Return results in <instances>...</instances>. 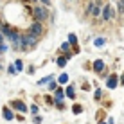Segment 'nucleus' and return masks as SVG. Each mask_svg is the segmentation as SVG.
I'll return each mask as SVG.
<instances>
[{"instance_id": "obj_1", "label": "nucleus", "mask_w": 124, "mask_h": 124, "mask_svg": "<svg viewBox=\"0 0 124 124\" xmlns=\"http://www.w3.org/2000/svg\"><path fill=\"white\" fill-rule=\"evenodd\" d=\"M50 7H45L41 6V4H34V6H31V20H34V22H41L45 23L49 22V16H50Z\"/></svg>"}, {"instance_id": "obj_2", "label": "nucleus", "mask_w": 124, "mask_h": 124, "mask_svg": "<svg viewBox=\"0 0 124 124\" xmlns=\"http://www.w3.org/2000/svg\"><path fill=\"white\" fill-rule=\"evenodd\" d=\"M40 38L32 36V34L29 32H22V41H20V52H31V50H34L38 45H40Z\"/></svg>"}, {"instance_id": "obj_3", "label": "nucleus", "mask_w": 124, "mask_h": 124, "mask_svg": "<svg viewBox=\"0 0 124 124\" xmlns=\"http://www.w3.org/2000/svg\"><path fill=\"white\" fill-rule=\"evenodd\" d=\"M47 25L45 23H41V22H29L27 23V27H25V32H29V34H32V36H36V38H40V40H43L45 38V34H47Z\"/></svg>"}, {"instance_id": "obj_4", "label": "nucleus", "mask_w": 124, "mask_h": 124, "mask_svg": "<svg viewBox=\"0 0 124 124\" xmlns=\"http://www.w3.org/2000/svg\"><path fill=\"white\" fill-rule=\"evenodd\" d=\"M117 9H115V6L113 4H110V2H106L104 6H102V13H101V23H110V22H113L115 18H117Z\"/></svg>"}, {"instance_id": "obj_5", "label": "nucleus", "mask_w": 124, "mask_h": 124, "mask_svg": "<svg viewBox=\"0 0 124 124\" xmlns=\"http://www.w3.org/2000/svg\"><path fill=\"white\" fill-rule=\"evenodd\" d=\"M7 106L13 110L15 113H22V115H27L29 112V106H27V102H23L22 99H13L7 102Z\"/></svg>"}, {"instance_id": "obj_6", "label": "nucleus", "mask_w": 124, "mask_h": 124, "mask_svg": "<svg viewBox=\"0 0 124 124\" xmlns=\"http://www.w3.org/2000/svg\"><path fill=\"white\" fill-rule=\"evenodd\" d=\"M104 85H106L108 90H115V88H119V86H121V85H119V74H117V72H112V74L104 79Z\"/></svg>"}, {"instance_id": "obj_7", "label": "nucleus", "mask_w": 124, "mask_h": 124, "mask_svg": "<svg viewBox=\"0 0 124 124\" xmlns=\"http://www.w3.org/2000/svg\"><path fill=\"white\" fill-rule=\"evenodd\" d=\"M106 67H108V65H106L104 59H93V61H92V72H95L97 76H99Z\"/></svg>"}, {"instance_id": "obj_8", "label": "nucleus", "mask_w": 124, "mask_h": 124, "mask_svg": "<svg viewBox=\"0 0 124 124\" xmlns=\"http://www.w3.org/2000/svg\"><path fill=\"white\" fill-rule=\"evenodd\" d=\"M15 117H16V113L13 112L7 104H4L2 106V119H4V121H7V122H13V121H15Z\"/></svg>"}, {"instance_id": "obj_9", "label": "nucleus", "mask_w": 124, "mask_h": 124, "mask_svg": "<svg viewBox=\"0 0 124 124\" xmlns=\"http://www.w3.org/2000/svg\"><path fill=\"white\" fill-rule=\"evenodd\" d=\"M65 95H67V99H70V101L78 99V95H76V85L74 83H68L65 86Z\"/></svg>"}, {"instance_id": "obj_10", "label": "nucleus", "mask_w": 124, "mask_h": 124, "mask_svg": "<svg viewBox=\"0 0 124 124\" xmlns=\"http://www.w3.org/2000/svg\"><path fill=\"white\" fill-rule=\"evenodd\" d=\"M52 79H56V76H54V74H47V76H43V78H40L36 81V86H47Z\"/></svg>"}, {"instance_id": "obj_11", "label": "nucleus", "mask_w": 124, "mask_h": 124, "mask_svg": "<svg viewBox=\"0 0 124 124\" xmlns=\"http://www.w3.org/2000/svg\"><path fill=\"white\" fill-rule=\"evenodd\" d=\"M52 95H54V101H65V99H67V95H65V86H58L56 90L52 92Z\"/></svg>"}, {"instance_id": "obj_12", "label": "nucleus", "mask_w": 124, "mask_h": 124, "mask_svg": "<svg viewBox=\"0 0 124 124\" xmlns=\"http://www.w3.org/2000/svg\"><path fill=\"white\" fill-rule=\"evenodd\" d=\"M93 7H95V2H93V0H88V4L85 6V9H83V16H85V18H92Z\"/></svg>"}, {"instance_id": "obj_13", "label": "nucleus", "mask_w": 124, "mask_h": 124, "mask_svg": "<svg viewBox=\"0 0 124 124\" xmlns=\"http://www.w3.org/2000/svg\"><path fill=\"white\" fill-rule=\"evenodd\" d=\"M68 61H70V59H68L65 54H58V56H56V65H58V68H65L68 65Z\"/></svg>"}, {"instance_id": "obj_14", "label": "nucleus", "mask_w": 124, "mask_h": 124, "mask_svg": "<svg viewBox=\"0 0 124 124\" xmlns=\"http://www.w3.org/2000/svg\"><path fill=\"white\" fill-rule=\"evenodd\" d=\"M56 79H58V83H59V86H67V85H68V83H70V76H68V74H67V72H61V74H59V76H58V78H56Z\"/></svg>"}, {"instance_id": "obj_15", "label": "nucleus", "mask_w": 124, "mask_h": 124, "mask_svg": "<svg viewBox=\"0 0 124 124\" xmlns=\"http://www.w3.org/2000/svg\"><path fill=\"white\" fill-rule=\"evenodd\" d=\"M95 102H101L102 99H104V90L102 88H99V86H95L93 88V97H92Z\"/></svg>"}, {"instance_id": "obj_16", "label": "nucleus", "mask_w": 124, "mask_h": 124, "mask_svg": "<svg viewBox=\"0 0 124 124\" xmlns=\"http://www.w3.org/2000/svg\"><path fill=\"white\" fill-rule=\"evenodd\" d=\"M70 112L74 113V115H81V113L85 112V106L81 104V102H74V104L70 106Z\"/></svg>"}, {"instance_id": "obj_17", "label": "nucleus", "mask_w": 124, "mask_h": 124, "mask_svg": "<svg viewBox=\"0 0 124 124\" xmlns=\"http://www.w3.org/2000/svg\"><path fill=\"white\" fill-rule=\"evenodd\" d=\"M67 52H72V45L68 43V41H63V43L59 45V49H58V54H67Z\"/></svg>"}, {"instance_id": "obj_18", "label": "nucleus", "mask_w": 124, "mask_h": 124, "mask_svg": "<svg viewBox=\"0 0 124 124\" xmlns=\"http://www.w3.org/2000/svg\"><path fill=\"white\" fill-rule=\"evenodd\" d=\"M13 65H15V68H16V72H23L25 70V63H23V59H20V58H16L15 61H13Z\"/></svg>"}, {"instance_id": "obj_19", "label": "nucleus", "mask_w": 124, "mask_h": 124, "mask_svg": "<svg viewBox=\"0 0 124 124\" xmlns=\"http://www.w3.org/2000/svg\"><path fill=\"white\" fill-rule=\"evenodd\" d=\"M115 9H117V15L121 16H124V0H115Z\"/></svg>"}, {"instance_id": "obj_20", "label": "nucleus", "mask_w": 124, "mask_h": 124, "mask_svg": "<svg viewBox=\"0 0 124 124\" xmlns=\"http://www.w3.org/2000/svg\"><path fill=\"white\" fill-rule=\"evenodd\" d=\"M106 117H108V115H106V110H104V108H99V110H97V113H95V121H97V122L106 121Z\"/></svg>"}, {"instance_id": "obj_21", "label": "nucleus", "mask_w": 124, "mask_h": 124, "mask_svg": "<svg viewBox=\"0 0 124 124\" xmlns=\"http://www.w3.org/2000/svg\"><path fill=\"white\" fill-rule=\"evenodd\" d=\"M67 41H68V43H70L72 47L79 45V43H78V34H76V32H68V36H67Z\"/></svg>"}, {"instance_id": "obj_22", "label": "nucleus", "mask_w": 124, "mask_h": 124, "mask_svg": "<svg viewBox=\"0 0 124 124\" xmlns=\"http://www.w3.org/2000/svg\"><path fill=\"white\" fill-rule=\"evenodd\" d=\"M41 101H43L47 106H54V95H50V93H45V95H41Z\"/></svg>"}, {"instance_id": "obj_23", "label": "nucleus", "mask_w": 124, "mask_h": 124, "mask_svg": "<svg viewBox=\"0 0 124 124\" xmlns=\"http://www.w3.org/2000/svg\"><path fill=\"white\" fill-rule=\"evenodd\" d=\"M54 108H56L58 112H65L67 110V102L65 101H54Z\"/></svg>"}, {"instance_id": "obj_24", "label": "nucleus", "mask_w": 124, "mask_h": 124, "mask_svg": "<svg viewBox=\"0 0 124 124\" xmlns=\"http://www.w3.org/2000/svg\"><path fill=\"white\" fill-rule=\"evenodd\" d=\"M93 45H95L97 49H99V47H104L106 45V38L104 36H97L95 40H93Z\"/></svg>"}, {"instance_id": "obj_25", "label": "nucleus", "mask_w": 124, "mask_h": 124, "mask_svg": "<svg viewBox=\"0 0 124 124\" xmlns=\"http://www.w3.org/2000/svg\"><path fill=\"white\" fill-rule=\"evenodd\" d=\"M29 113H31V115H38V113H40V104H36V102L29 104Z\"/></svg>"}, {"instance_id": "obj_26", "label": "nucleus", "mask_w": 124, "mask_h": 124, "mask_svg": "<svg viewBox=\"0 0 124 124\" xmlns=\"http://www.w3.org/2000/svg\"><path fill=\"white\" fill-rule=\"evenodd\" d=\"M56 18H58V13H56V11H50V16H49V22H47V27H52L54 22H56Z\"/></svg>"}, {"instance_id": "obj_27", "label": "nucleus", "mask_w": 124, "mask_h": 124, "mask_svg": "<svg viewBox=\"0 0 124 124\" xmlns=\"http://www.w3.org/2000/svg\"><path fill=\"white\" fill-rule=\"evenodd\" d=\"M59 86V83H58V79H52V81H50V83L49 85H47V90H49V92H54V90H56V88Z\"/></svg>"}, {"instance_id": "obj_28", "label": "nucleus", "mask_w": 124, "mask_h": 124, "mask_svg": "<svg viewBox=\"0 0 124 124\" xmlns=\"http://www.w3.org/2000/svg\"><path fill=\"white\" fill-rule=\"evenodd\" d=\"M110 74H112V70H110V67H106V68H104V70H102V72H101V74H99V76H97V78H99V79H106V78H108V76H110Z\"/></svg>"}, {"instance_id": "obj_29", "label": "nucleus", "mask_w": 124, "mask_h": 124, "mask_svg": "<svg viewBox=\"0 0 124 124\" xmlns=\"http://www.w3.org/2000/svg\"><path fill=\"white\" fill-rule=\"evenodd\" d=\"M6 70H7V74H9V76H16V74H18L13 63H9V65H7V68H6Z\"/></svg>"}, {"instance_id": "obj_30", "label": "nucleus", "mask_w": 124, "mask_h": 124, "mask_svg": "<svg viewBox=\"0 0 124 124\" xmlns=\"http://www.w3.org/2000/svg\"><path fill=\"white\" fill-rule=\"evenodd\" d=\"M43 122V115H32V124H41Z\"/></svg>"}, {"instance_id": "obj_31", "label": "nucleus", "mask_w": 124, "mask_h": 124, "mask_svg": "<svg viewBox=\"0 0 124 124\" xmlns=\"http://www.w3.org/2000/svg\"><path fill=\"white\" fill-rule=\"evenodd\" d=\"M81 90H83V92H90L92 90V85L88 83V81H85V83L81 85Z\"/></svg>"}, {"instance_id": "obj_32", "label": "nucleus", "mask_w": 124, "mask_h": 124, "mask_svg": "<svg viewBox=\"0 0 124 124\" xmlns=\"http://www.w3.org/2000/svg\"><path fill=\"white\" fill-rule=\"evenodd\" d=\"M38 4H41L45 7H52V0H38Z\"/></svg>"}, {"instance_id": "obj_33", "label": "nucleus", "mask_w": 124, "mask_h": 124, "mask_svg": "<svg viewBox=\"0 0 124 124\" xmlns=\"http://www.w3.org/2000/svg\"><path fill=\"white\" fill-rule=\"evenodd\" d=\"M27 74H29V76L36 74V67H34V65H29V67H27Z\"/></svg>"}, {"instance_id": "obj_34", "label": "nucleus", "mask_w": 124, "mask_h": 124, "mask_svg": "<svg viewBox=\"0 0 124 124\" xmlns=\"http://www.w3.org/2000/svg\"><path fill=\"white\" fill-rule=\"evenodd\" d=\"M22 4H27V6H34V4H38V0H22Z\"/></svg>"}, {"instance_id": "obj_35", "label": "nucleus", "mask_w": 124, "mask_h": 124, "mask_svg": "<svg viewBox=\"0 0 124 124\" xmlns=\"http://www.w3.org/2000/svg\"><path fill=\"white\" fill-rule=\"evenodd\" d=\"M72 52H74V56H76V54H79V52H81V47H79V45L72 47Z\"/></svg>"}, {"instance_id": "obj_36", "label": "nucleus", "mask_w": 124, "mask_h": 124, "mask_svg": "<svg viewBox=\"0 0 124 124\" xmlns=\"http://www.w3.org/2000/svg\"><path fill=\"white\" fill-rule=\"evenodd\" d=\"M15 121H20V122H23V121H25V117H23V115H22V113H16V117H15Z\"/></svg>"}, {"instance_id": "obj_37", "label": "nucleus", "mask_w": 124, "mask_h": 124, "mask_svg": "<svg viewBox=\"0 0 124 124\" xmlns=\"http://www.w3.org/2000/svg\"><path fill=\"white\" fill-rule=\"evenodd\" d=\"M106 122L108 124H115V119L112 117V115H108V117H106Z\"/></svg>"}, {"instance_id": "obj_38", "label": "nucleus", "mask_w": 124, "mask_h": 124, "mask_svg": "<svg viewBox=\"0 0 124 124\" xmlns=\"http://www.w3.org/2000/svg\"><path fill=\"white\" fill-rule=\"evenodd\" d=\"M2 43H7V40H6V36L2 34V31H0V45H2Z\"/></svg>"}, {"instance_id": "obj_39", "label": "nucleus", "mask_w": 124, "mask_h": 124, "mask_svg": "<svg viewBox=\"0 0 124 124\" xmlns=\"http://www.w3.org/2000/svg\"><path fill=\"white\" fill-rule=\"evenodd\" d=\"M119 85H121V86H124V72L119 76Z\"/></svg>"}, {"instance_id": "obj_40", "label": "nucleus", "mask_w": 124, "mask_h": 124, "mask_svg": "<svg viewBox=\"0 0 124 124\" xmlns=\"http://www.w3.org/2000/svg\"><path fill=\"white\" fill-rule=\"evenodd\" d=\"M93 2H95V4H97V6H99V7H102V6H104V4H106V0H93Z\"/></svg>"}, {"instance_id": "obj_41", "label": "nucleus", "mask_w": 124, "mask_h": 124, "mask_svg": "<svg viewBox=\"0 0 124 124\" xmlns=\"http://www.w3.org/2000/svg\"><path fill=\"white\" fill-rule=\"evenodd\" d=\"M4 70V65H2V61H0V72H2Z\"/></svg>"}, {"instance_id": "obj_42", "label": "nucleus", "mask_w": 124, "mask_h": 124, "mask_svg": "<svg viewBox=\"0 0 124 124\" xmlns=\"http://www.w3.org/2000/svg\"><path fill=\"white\" fill-rule=\"evenodd\" d=\"M97 124H108V122H106V121H101V122H97Z\"/></svg>"}]
</instances>
